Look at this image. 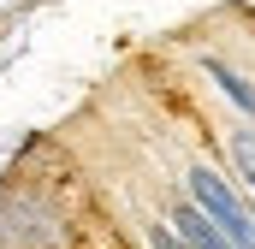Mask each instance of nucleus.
<instances>
[{
	"mask_svg": "<svg viewBox=\"0 0 255 249\" xmlns=\"http://www.w3.org/2000/svg\"><path fill=\"white\" fill-rule=\"evenodd\" d=\"M232 154H238V166H244V178L255 184V130H238V142H232Z\"/></svg>",
	"mask_w": 255,
	"mask_h": 249,
	"instance_id": "20e7f679",
	"label": "nucleus"
},
{
	"mask_svg": "<svg viewBox=\"0 0 255 249\" xmlns=\"http://www.w3.org/2000/svg\"><path fill=\"white\" fill-rule=\"evenodd\" d=\"M172 226H178V238H184L190 249H232V244H226V232H220V226H208V214H202L196 202L172 214Z\"/></svg>",
	"mask_w": 255,
	"mask_h": 249,
	"instance_id": "f03ea898",
	"label": "nucleus"
},
{
	"mask_svg": "<svg viewBox=\"0 0 255 249\" xmlns=\"http://www.w3.org/2000/svg\"><path fill=\"white\" fill-rule=\"evenodd\" d=\"M154 249H184V238H178V232H166V226H154Z\"/></svg>",
	"mask_w": 255,
	"mask_h": 249,
	"instance_id": "39448f33",
	"label": "nucleus"
},
{
	"mask_svg": "<svg viewBox=\"0 0 255 249\" xmlns=\"http://www.w3.org/2000/svg\"><path fill=\"white\" fill-rule=\"evenodd\" d=\"M208 77H214V83H226V95H232L238 107H250V113H255V89L244 83V77H238V71H226L220 60H208Z\"/></svg>",
	"mask_w": 255,
	"mask_h": 249,
	"instance_id": "7ed1b4c3",
	"label": "nucleus"
},
{
	"mask_svg": "<svg viewBox=\"0 0 255 249\" xmlns=\"http://www.w3.org/2000/svg\"><path fill=\"white\" fill-rule=\"evenodd\" d=\"M190 196H196V208L208 214V226L226 232L232 249H255V220L244 214V202L226 190V178H214L208 166H196V172H190Z\"/></svg>",
	"mask_w": 255,
	"mask_h": 249,
	"instance_id": "f257e3e1",
	"label": "nucleus"
}]
</instances>
